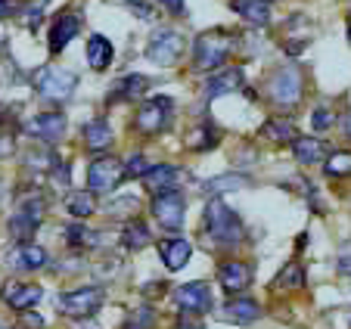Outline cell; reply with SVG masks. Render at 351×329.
<instances>
[{
  "label": "cell",
  "instance_id": "6da1fadb",
  "mask_svg": "<svg viewBox=\"0 0 351 329\" xmlns=\"http://www.w3.org/2000/svg\"><path fill=\"white\" fill-rule=\"evenodd\" d=\"M237 44L239 38L227 28H212V32L196 34V40H193V69H199V72L221 69L227 62V56L237 50Z\"/></svg>",
  "mask_w": 351,
  "mask_h": 329
},
{
  "label": "cell",
  "instance_id": "7a4b0ae2",
  "mask_svg": "<svg viewBox=\"0 0 351 329\" xmlns=\"http://www.w3.org/2000/svg\"><path fill=\"white\" fill-rule=\"evenodd\" d=\"M206 233L218 245H239L245 236V227L237 211L215 196V199H208V205H206Z\"/></svg>",
  "mask_w": 351,
  "mask_h": 329
},
{
  "label": "cell",
  "instance_id": "3957f363",
  "mask_svg": "<svg viewBox=\"0 0 351 329\" xmlns=\"http://www.w3.org/2000/svg\"><path fill=\"white\" fill-rule=\"evenodd\" d=\"M32 87L50 103H66L78 87V78L75 72H66L60 66H40L32 72Z\"/></svg>",
  "mask_w": 351,
  "mask_h": 329
},
{
  "label": "cell",
  "instance_id": "277c9868",
  "mask_svg": "<svg viewBox=\"0 0 351 329\" xmlns=\"http://www.w3.org/2000/svg\"><path fill=\"white\" fill-rule=\"evenodd\" d=\"M184 50H186V38L178 28H159V32H153L149 44H146V60L153 66L171 69L184 56Z\"/></svg>",
  "mask_w": 351,
  "mask_h": 329
},
{
  "label": "cell",
  "instance_id": "5b68a950",
  "mask_svg": "<svg viewBox=\"0 0 351 329\" xmlns=\"http://www.w3.org/2000/svg\"><path fill=\"white\" fill-rule=\"evenodd\" d=\"M171 115H174V99L171 97H153L140 103L137 115H134V127L146 137H156L162 134L168 125H171Z\"/></svg>",
  "mask_w": 351,
  "mask_h": 329
},
{
  "label": "cell",
  "instance_id": "8992f818",
  "mask_svg": "<svg viewBox=\"0 0 351 329\" xmlns=\"http://www.w3.org/2000/svg\"><path fill=\"white\" fill-rule=\"evenodd\" d=\"M302 90H305V78L295 66H283L271 75L267 81V97L274 99V106L280 109H292V106L302 99Z\"/></svg>",
  "mask_w": 351,
  "mask_h": 329
},
{
  "label": "cell",
  "instance_id": "52a82bcc",
  "mask_svg": "<svg viewBox=\"0 0 351 329\" xmlns=\"http://www.w3.org/2000/svg\"><path fill=\"white\" fill-rule=\"evenodd\" d=\"M103 289L99 286H81V289H72V292H62L56 298V310L72 320H84V317L97 314L99 304H103Z\"/></svg>",
  "mask_w": 351,
  "mask_h": 329
},
{
  "label": "cell",
  "instance_id": "ba28073f",
  "mask_svg": "<svg viewBox=\"0 0 351 329\" xmlns=\"http://www.w3.org/2000/svg\"><path fill=\"white\" fill-rule=\"evenodd\" d=\"M125 180V162H119L115 156H99L87 164V190L103 193L112 190Z\"/></svg>",
  "mask_w": 351,
  "mask_h": 329
},
{
  "label": "cell",
  "instance_id": "9c48e42d",
  "mask_svg": "<svg viewBox=\"0 0 351 329\" xmlns=\"http://www.w3.org/2000/svg\"><path fill=\"white\" fill-rule=\"evenodd\" d=\"M153 217L159 221L165 230H180L184 227V215H186V202L178 190H165L153 196Z\"/></svg>",
  "mask_w": 351,
  "mask_h": 329
},
{
  "label": "cell",
  "instance_id": "30bf717a",
  "mask_svg": "<svg viewBox=\"0 0 351 329\" xmlns=\"http://www.w3.org/2000/svg\"><path fill=\"white\" fill-rule=\"evenodd\" d=\"M0 298L3 304L13 310H28L34 304H40L44 298V289L38 283H22V280H7V283L0 286Z\"/></svg>",
  "mask_w": 351,
  "mask_h": 329
},
{
  "label": "cell",
  "instance_id": "8fae6325",
  "mask_svg": "<svg viewBox=\"0 0 351 329\" xmlns=\"http://www.w3.org/2000/svg\"><path fill=\"white\" fill-rule=\"evenodd\" d=\"M66 127H69V119L62 112H40V115H34L32 121H25V125H22V131L32 134L34 140L56 143V140L66 134Z\"/></svg>",
  "mask_w": 351,
  "mask_h": 329
},
{
  "label": "cell",
  "instance_id": "7c38bea8",
  "mask_svg": "<svg viewBox=\"0 0 351 329\" xmlns=\"http://www.w3.org/2000/svg\"><path fill=\"white\" fill-rule=\"evenodd\" d=\"M174 302H178V308L186 310V314H206V310H212V289H208V283H202V280L184 283L174 289Z\"/></svg>",
  "mask_w": 351,
  "mask_h": 329
},
{
  "label": "cell",
  "instance_id": "4fadbf2b",
  "mask_svg": "<svg viewBox=\"0 0 351 329\" xmlns=\"http://www.w3.org/2000/svg\"><path fill=\"white\" fill-rule=\"evenodd\" d=\"M218 283L224 292H230V295H239V292H245L249 286H252V267L243 261H224L218 267Z\"/></svg>",
  "mask_w": 351,
  "mask_h": 329
},
{
  "label": "cell",
  "instance_id": "5bb4252c",
  "mask_svg": "<svg viewBox=\"0 0 351 329\" xmlns=\"http://www.w3.org/2000/svg\"><path fill=\"white\" fill-rule=\"evenodd\" d=\"M78 32H81V19L75 13H66V10H62V13L53 19V25H50V53H62L75 40Z\"/></svg>",
  "mask_w": 351,
  "mask_h": 329
},
{
  "label": "cell",
  "instance_id": "9a60e30c",
  "mask_svg": "<svg viewBox=\"0 0 351 329\" xmlns=\"http://www.w3.org/2000/svg\"><path fill=\"white\" fill-rule=\"evenodd\" d=\"M153 81L146 78V75H125L121 81H115L112 90H109V103H134L140 99L146 90H149Z\"/></svg>",
  "mask_w": 351,
  "mask_h": 329
},
{
  "label": "cell",
  "instance_id": "2e32d148",
  "mask_svg": "<svg viewBox=\"0 0 351 329\" xmlns=\"http://www.w3.org/2000/svg\"><path fill=\"white\" fill-rule=\"evenodd\" d=\"M190 255H193V245L186 243V239H180V236L162 239L159 243V258H162V264H165L168 270H184L186 261H190Z\"/></svg>",
  "mask_w": 351,
  "mask_h": 329
},
{
  "label": "cell",
  "instance_id": "e0dca14e",
  "mask_svg": "<svg viewBox=\"0 0 351 329\" xmlns=\"http://www.w3.org/2000/svg\"><path fill=\"white\" fill-rule=\"evenodd\" d=\"M243 69H221L215 72L212 78L206 81V97L215 99V97H224V93H233V90H243Z\"/></svg>",
  "mask_w": 351,
  "mask_h": 329
},
{
  "label": "cell",
  "instance_id": "ac0fdd59",
  "mask_svg": "<svg viewBox=\"0 0 351 329\" xmlns=\"http://www.w3.org/2000/svg\"><path fill=\"white\" fill-rule=\"evenodd\" d=\"M230 10L249 25H267L271 22V0H230Z\"/></svg>",
  "mask_w": 351,
  "mask_h": 329
},
{
  "label": "cell",
  "instance_id": "d6986e66",
  "mask_svg": "<svg viewBox=\"0 0 351 329\" xmlns=\"http://www.w3.org/2000/svg\"><path fill=\"white\" fill-rule=\"evenodd\" d=\"M112 56H115L112 40H109L106 34H90V40H87V66H90L93 72H106Z\"/></svg>",
  "mask_w": 351,
  "mask_h": 329
},
{
  "label": "cell",
  "instance_id": "ffe728a7",
  "mask_svg": "<svg viewBox=\"0 0 351 329\" xmlns=\"http://www.w3.org/2000/svg\"><path fill=\"white\" fill-rule=\"evenodd\" d=\"M178 184H180V168H174V164H156V168H149L143 178V186L149 193L178 190Z\"/></svg>",
  "mask_w": 351,
  "mask_h": 329
},
{
  "label": "cell",
  "instance_id": "44dd1931",
  "mask_svg": "<svg viewBox=\"0 0 351 329\" xmlns=\"http://www.w3.org/2000/svg\"><path fill=\"white\" fill-rule=\"evenodd\" d=\"M261 317V304L252 302V298H233V302L224 304V320L237 323V326H249Z\"/></svg>",
  "mask_w": 351,
  "mask_h": 329
},
{
  "label": "cell",
  "instance_id": "7402d4cb",
  "mask_svg": "<svg viewBox=\"0 0 351 329\" xmlns=\"http://www.w3.org/2000/svg\"><path fill=\"white\" fill-rule=\"evenodd\" d=\"M62 236H66V245L72 252H93V249H99V243H103V233L90 230V227H84V224L66 227Z\"/></svg>",
  "mask_w": 351,
  "mask_h": 329
},
{
  "label": "cell",
  "instance_id": "603a6c76",
  "mask_svg": "<svg viewBox=\"0 0 351 329\" xmlns=\"http://www.w3.org/2000/svg\"><path fill=\"white\" fill-rule=\"evenodd\" d=\"M47 261H50V255L38 243H19V249L10 252V264H19L22 270H40Z\"/></svg>",
  "mask_w": 351,
  "mask_h": 329
},
{
  "label": "cell",
  "instance_id": "cb8c5ba5",
  "mask_svg": "<svg viewBox=\"0 0 351 329\" xmlns=\"http://www.w3.org/2000/svg\"><path fill=\"white\" fill-rule=\"evenodd\" d=\"M112 140H115V134H112V127H109L106 119H93V121H87L84 125V143H87V149L90 152L109 149Z\"/></svg>",
  "mask_w": 351,
  "mask_h": 329
},
{
  "label": "cell",
  "instance_id": "d4e9b609",
  "mask_svg": "<svg viewBox=\"0 0 351 329\" xmlns=\"http://www.w3.org/2000/svg\"><path fill=\"white\" fill-rule=\"evenodd\" d=\"M38 227H40V215H34L28 208H16V215L10 217V236L19 239V243H32Z\"/></svg>",
  "mask_w": 351,
  "mask_h": 329
},
{
  "label": "cell",
  "instance_id": "484cf974",
  "mask_svg": "<svg viewBox=\"0 0 351 329\" xmlns=\"http://www.w3.org/2000/svg\"><path fill=\"white\" fill-rule=\"evenodd\" d=\"M261 137L271 140V143H277V146H283V143H295L298 131L289 119H267L265 125H261Z\"/></svg>",
  "mask_w": 351,
  "mask_h": 329
},
{
  "label": "cell",
  "instance_id": "4316f807",
  "mask_svg": "<svg viewBox=\"0 0 351 329\" xmlns=\"http://www.w3.org/2000/svg\"><path fill=\"white\" fill-rule=\"evenodd\" d=\"M149 243H153L149 227H146L143 221H128L125 230H121V245H125L128 252H140V249H146Z\"/></svg>",
  "mask_w": 351,
  "mask_h": 329
},
{
  "label": "cell",
  "instance_id": "83f0119b",
  "mask_svg": "<svg viewBox=\"0 0 351 329\" xmlns=\"http://www.w3.org/2000/svg\"><path fill=\"white\" fill-rule=\"evenodd\" d=\"M221 140V131L215 125H196L190 134H186V146H190L193 152H206V149H215Z\"/></svg>",
  "mask_w": 351,
  "mask_h": 329
},
{
  "label": "cell",
  "instance_id": "f1b7e54d",
  "mask_svg": "<svg viewBox=\"0 0 351 329\" xmlns=\"http://www.w3.org/2000/svg\"><path fill=\"white\" fill-rule=\"evenodd\" d=\"M324 152H326V146L320 143L317 137H298L295 143H292V156H295L302 164L320 162V158H324Z\"/></svg>",
  "mask_w": 351,
  "mask_h": 329
},
{
  "label": "cell",
  "instance_id": "f546056e",
  "mask_svg": "<svg viewBox=\"0 0 351 329\" xmlns=\"http://www.w3.org/2000/svg\"><path fill=\"white\" fill-rule=\"evenodd\" d=\"M66 211L72 217H90L93 211H97V196H93V190H81V193H69L66 199Z\"/></svg>",
  "mask_w": 351,
  "mask_h": 329
},
{
  "label": "cell",
  "instance_id": "4dcf8cb0",
  "mask_svg": "<svg viewBox=\"0 0 351 329\" xmlns=\"http://www.w3.org/2000/svg\"><path fill=\"white\" fill-rule=\"evenodd\" d=\"M274 289H302L305 286V267L298 261H289L283 270L277 273V280H274Z\"/></svg>",
  "mask_w": 351,
  "mask_h": 329
},
{
  "label": "cell",
  "instance_id": "1f68e13d",
  "mask_svg": "<svg viewBox=\"0 0 351 329\" xmlns=\"http://www.w3.org/2000/svg\"><path fill=\"white\" fill-rule=\"evenodd\" d=\"M324 171L330 174V178H351V152L348 149L330 152L324 162Z\"/></svg>",
  "mask_w": 351,
  "mask_h": 329
},
{
  "label": "cell",
  "instance_id": "d6a6232c",
  "mask_svg": "<svg viewBox=\"0 0 351 329\" xmlns=\"http://www.w3.org/2000/svg\"><path fill=\"white\" fill-rule=\"evenodd\" d=\"M60 162V156H53L50 149H32L25 156V168L28 171H40V174H50V168Z\"/></svg>",
  "mask_w": 351,
  "mask_h": 329
},
{
  "label": "cell",
  "instance_id": "836d02e7",
  "mask_svg": "<svg viewBox=\"0 0 351 329\" xmlns=\"http://www.w3.org/2000/svg\"><path fill=\"white\" fill-rule=\"evenodd\" d=\"M249 180L243 178V174H221V178H212L206 184V193H212V196H218V193H227V190H239V186H245Z\"/></svg>",
  "mask_w": 351,
  "mask_h": 329
},
{
  "label": "cell",
  "instance_id": "e575fe53",
  "mask_svg": "<svg viewBox=\"0 0 351 329\" xmlns=\"http://www.w3.org/2000/svg\"><path fill=\"white\" fill-rule=\"evenodd\" d=\"M121 329H156V310L143 304V308H137L131 317H128Z\"/></svg>",
  "mask_w": 351,
  "mask_h": 329
},
{
  "label": "cell",
  "instance_id": "d590c367",
  "mask_svg": "<svg viewBox=\"0 0 351 329\" xmlns=\"http://www.w3.org/2000/svg\"><path fill=\"white\" fill-rule=\"evenodd\" d=\"M149 168H153V164L146 162V156L134 152V156L125 162V178H146V171H149Z\"/></svg>",
  "mask_w": 351,
  "mask_h": 329
},
{
  "label": "cell",
  "instance_id": "8d00e7d4",
  "mask_svg": "<svg viewBox=\"0 0 351 329\" xmlns=\"http://www.w3.org/2000/svg\"><path fill=\"white\" fill-rule=\"evenodd\" d=\"M332 121H336V115H332V109H326V106H320V109H314L311 115V127L314 131H330Z\"/></svg>",
  "mask_w": 351,
  "mask_h": 329
},
{
  "label": "cell",
  "instance_id": "74e56055",
  "mask_svg": "<svg viewBox=\"0 0 351 329\" xmlns=\"http://www.w3.org/2000/svg\"><path fill=\"white\" fill-rule=\"evenodd\" d=\"M47 178L53 180V186H60V190H66L69 186V178H72V174H69V162H56L53 168H50V174H47Z\"/></svg>",
  "mask_w": 351,
  "mask_h": 329
},
{
  "label": "cell",
  "instance_id": "f35d334b",
  "mask_svg": "<svg viewBox=\"0 0 351 329\" xmlns=\"http://www.w3.org/2000/svg\"><path fill=\"white\" fill-rule=\"evenodd\" d=\"M125 3H128V10H131L134 16H140V19H146V22L156 16V10H149V3H146V0H125Z\"/></svg>",
  "mask_w": 351,
  "mask_h": 329
},
{
  "label": "cell",
  "instance_id": "ab89813d",
  "mask_svg": "<svg viewBox=\"0 0 351 329\" xmlns=\"http://www.w3.org/2000/svg\"><path fill=\"white\" fill-rule=\"evenodd\" d=\"M159 7H165L171 16H184L186 13V0H159Z\"/></svg>",
  "mask_w": 351,
  "mask_h": 329
},
{
  "label": "cell",
  "instance_id": "60d3db41",
  "mask_svg": "<svg viewBox=\"0 0 351 329\" xmlns=\"http://www.w3.org/2000/svg\"><path fill=\"white\" fill-rule=\"evenodd\" d=\"M339 273L351 277V245H345V249L339 252Z\"/></svg>",
  "mask_w": 351,
  "mask_h": 329
},
{
  "label": "cell",
  "instance_id": "b9f144b4",
  "mask_svg": "<svg viewBox=\"0 0 351 329\" xmlns=\"http://www.w3.org/2000/svg\"><path fill=\"white\" fill-rule=\"evenodd\" d=\"M13 152V134L10 131H0V158Z\"/></svg>",
  "mask_w": 351,
  "mask_h": 329
},
{
  "label": "cell",
  "instance_id": "7bdbcfd3",
  "mask_svg": "<svg viewBox=\"0 0 351 329\" xmlns=\"http://www.w3.org/2000/svg\"><path fill=\"white\" fill-rule=\"evenodd\" d=\"M16 13V3L13 0H0V19H10Z\"/></svg>",
  "mask_w": 351,
  "mask_h": 329
},
{
  "label": "cell",
  "instance_id": "ee69618b",
  "mask_svg": "<svg viewBox=\"0 0 351 329\" xmlns=\"http://www.w3.org/2000/svg\"><path fill=\"white\" fill-rule=\"evenodd\" d=\"M25 326H28V329H44V317H38V314H25Z\"/></svg>",
  "mask_w": 351,
  "mask_h": 329
},
{
  "label": "cell",
  "instance_id": "f6af8a7d",
  "mask_svg": "<svg viewBox=\"0 0 351 329\" xmlns=\"http://www.w3.org/2000/svg\"><path fill=\"white\" fill-rule=\"evenodd\" d=\"M342 134L351 140V109H348V112H345V119H342Z\"/></svg>",
  "mask_w": 351,
  "mask_h": 329
},
{
  "label": "cell",
  "instance_id": "bcb514c9",
  "mask_svg": "<svg viewBox=\"0 0 351 329\" xmlns=\"http://www.w3.org/2000/svg\"><path fill=\"white\" fill-rule=\"evenodd\" d=\"M178 329H199V326H190V323H178Z\"/></svg>",
  "mask_w": 351,
  "mask_h": 329
},
{
  "label": "cell",
  "instance_id": "7dc6e473",
  "mask_svg": "<svg viewBox=\"0 0 351 329\" xmlns=\"http://www.w3.org/2000/svg\"><path fill=\"white\" fill-rule=\"evenodd\" d=\"M348 44H351V19H348Z\"/></svg>",
  "mask_w": 351,
  "mask_h": 329
},
{
  "label": "cell",
  "instance_id": "c3c4849f",
  "mask_svg": "<svg viewBox=\"0 0 351 329\" xmlns=\"http://www.w3.org/2000/svg\"><path fill=\"white\" fill-rule=\"evenodd\" d=\"M0 199H3V184H0Z\"/></svg>",
  "mask_w": 351,
  "mask_h": 329
}]
</instances>
